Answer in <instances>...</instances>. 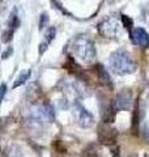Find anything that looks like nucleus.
Wrapping results in <instances>:
<instances>
[{
    "instance_id": "obj_5",
    "label": "nucleus",
    "mask_w": 149,
    "mask_h": 157,
    "mask_svg": "<svg viewBox=\"0 0 149 157\" xmlns=\"http://www.w3.org/2000/svg\"><path fill=\"white\" fill-rule=\"evenodd\" d=\"M132 105V94L128 89H123L117 94L115 100H114V106H115L117 111L120 110H128Z\"/></svg>"
},
{
    "instance_id": "obj_10",
    "label": "nucleus",
    "mask_w": 149,
    "mask_h": 157,
    "mask_svg": "<svg viewBox=\"0 0 149 157\" xmlns=\"http://www.w3.org/2000/svg\"><path fill=\"white\" fill-rule=\"evenodd\" d=\"M96 73H97L98 80L101 81L103 85H111L110 75L107 73V71L105 70V67H103L102 64H97L96 66Z\"/></svg>"
},
{
    "instance_id": "obj_1",
    "label": "nucleus",
    "mask_w": 149,
    "mask_h": 157,
    "mask_svg": "<svg viewBox=\"0 0 149 157\" xmlns=\"http://www.w3.org/2000/svg\"><path fill=\"white\" fill-rule=\"evenodd\" d=\"M109 64H110V68L114 73L120 76L130 75L136 70V64L133 62L131 54L123 50V48H119V50L111 54L110 59H109Z\"/></svg>"
},
{
    "instance_id": "obj_14",
    "label": "nucleus",
    "mask_w": 149,
    "mask_h": 157,
    "mask_svg": "<svg viewBox=\"0 0 149 157\" xmlns=\"http://www.w3.org/2000/svg\"><path fill=\"white\" fill-rule=\"evenodd\" d=\"M82 157H98L97 149L94 148V145L86 147V148L84 149V152H82Z\"/></svg>"
},
{
    "instance_id": "obj_3",
    "label": "nucleus",
    "mask_w": 149,
    "mask_h": 157,
    "mask_svg": "<svg viewBox=\"0 0 149 157\" xmlns=\"http://www.w3.org/2000/svg\"><path fill=\"white\" fill-rule=\"evenodd\" d=\"M98 32L105 38H118L122 32V24L114 16L106 17L98 24Z\"/></svg>"
},
{
    "instance_id": "obj_8",
    "label": "nucleus",
    "mask_w": 149,
    "mask_h": 157,
    "mask_svg": "<svg viewBox=\"0 0 149 157\" xmlns=\"http://www.w3.org/2000/svg\"><path fill=\"white\" fill-rule=\"evenodd\" d=\"M77 122L81 127H90L93 124V115L82 106H77Z\"/></svg>"
},
{
    "instance_id": "obj_9",
    "label": "nucleus",
    "mask_w": 149,
    "mask_h": 157,
    "mask_svg": "<svg viewBox=\"0 0 149 157\" xmlns=\"http://www.w3.org/2000/svg\"><path fill=\"white\" fill-rule=\"evenodd\" d=\"M115 106L111 102L106 106H103V109L101 110V115H102V119L105 123H113L114 119H115Z\"/></svg>"
},
{
    "instance_id": "obj_16",
    "label": "nucleus",
    "mask_w": 149,
    "mask_h": 157,
    "mask_svg": "<svg viewBox=\"0 0 149 157\" xmlns=\"http://www.w3.org/2000/svg\"><path fill=\"white\" fill-rule=\"evenodd\" d=\"M13 34H14V30H13V29H8V30H6V32H4V34H3V38H2V41H3L4 43H7V42H9V41H12V37H13Z\"/></svg>"
},
{
    "instance_id": "obj_13",
    "label": "nucleus",
    "mask_w": 149,
    "mask_h": 157,
    "mask_svg": "<svg viewBox=\"0 0 149 157\" xmlns=\"http://www.w3.org/2000/svg\"><path fill=\"white\" fill-rule=\"evenodd\" d=\"M20 25V21H18V17H17V13H16V9H13L12 13H11V18H9V29H16Z\"/></svg>"
},
{
    "instance_id": "obj_11",
    "label": "nucleus",
    "mask_w": 149,
    "mask_h": 157,
    "mask_svg": "<svg viewBox=\"0 0 149 157\" xmlns=\"http://www.w3.org/2000/svg\"><path fill=\"white\" fill-rule=\"evenodd\" d=\"M30 75H32V71H30V70L24 71L22 73H20V76H18L16 80H14V82H13V89H14V88L21 86L22 84H25V82L28 81V78L30 77Z\"/></svg>"
},
{
    "instance_id": "obj_7",
    "label": "nucleus",
    "mask_w": 149,
    "mask_h": 157,
    "mask_svg": "<svg viewBox=\"0 0 149 157\" xmlns=\"http://www.w3.org/2000/svg\"><path fill=\"white\" fill-rule=\"evenodd\" d=\"M34 118L37 121H41V122H51L54 121V110L50 105H42L37 107V110H34Z\"/></svg>"
},
{
    "instance_id": "obj_18",
    "label": "nucleus",
    "mask_w": 149,
    "mask_h": 157,
    "mask_svg": "<svg viewBox=\"0 0 149 157\" xmlns=\"http://www.w3.org/2000/svg\"><path fill=\"white\" fill-rule=\"evenodd\" d=\"M47 47H48V43L43 41V42L41 43V45H39V55H42V54L47 50Z\"/></svg>"
},
{
    "instance_id": "obj_6",
    "label": "nucleus",
    "mask_w": 149,
    "mask_h": 157,
    "mask_svg": "<svg viewBox=\"0 0 149 157\" xmlns=\"http://www.w3.org/2000/svg\"><path fill=\"white\" fill-rule=\"evenodd\" d=\"M131 41L137 46L148 47L149 46V34L143 28H135L131 33Z\"/></svg>"
},
{
    "instance_id": "obj_19",
    "label": "nucleus",
    "mask_w": 149,
    "mask_h": 157,
    "mask_svg": "<svg viewBox=\"0 0 149 157\" xmlns=\"http://www.w3.org/2000/svg\"><path fill=\"white\" fill-rule=\"evenodd\" d=\"M12 52H13V48H12V47H8L7 50L3 52V55H2V56H3V59H8L9 56L12 55Z\"/></svg>"
},
{
    "instance_id": "obj_4",
    "label": "nucleus",
    "mask_w": 149,
    "mask_h": 157,
    "mask_svg": "<svg viewBox=\"0 0 149 157\" xmlns=\"http://www.w3.org/2000/svg\"><path fill=\"white\" fill-rule=\"evenodd\" d=\"M97 135H98V141L103 145H114L118 139V131L114 127L109 126V123L99 126Z\"/></svg>"
},
{
    "instance_id": "obj_12",
    "label": "nucleus",
    "mask_w": 149,
    "mask_h": 157,
    "mask_svg": "<svg viewBox=\"0 0 149 157\" xmlns=\"http://www.w3.org/2000/svg\"><path fill=\"white\" fill-rule=\"evenodd\" d=\"M55 36H56V29L54 28V26H51V28H48L47 30H46V34H44V39H43V41L47 42L48 45H50V43L54 41Z\"/></svg>"
},
{
    "instance_id": "obj_17",
    "label": "nucleus",
    "mask_w": 149,
    "mask_h": 157,
    "mask_svg": "<svg viewBox=\"0 0 149 157\" xmlns=\"http://www.w3.org/2000/svg\"><path fill=\"white\" fill-rule=\"evenodd\" d=\"M6 94H7V84H0V104L3 102Z\"/></svg>"
},
{
    "instance_id": "obj_2",
    "label": "nucleus",
    "mask_w": 149,
    "mask_h": 157,
    "mask_svg": "<svg viewBox=\"0 0 149 157\" xmlns=\"http://www.w3.org/2000/svg\"><path fill=\"white\" fill-rule=\"evenodd\" d=\"M69 50L78 60L84 63H92L96 58V48L94 43L85 36H78L72 39Z\"/></svg>"
},
{
    "instance_id": "obj_21",
    "label": "nucleus",
    "mask_w": 149,
    "mask_h": 157,
    "mask_svg": "<svg viewBox=\"0 0 149 157\" xmlns=\"http://www.w3.org/2000/svg\"><path fill=\"white\" fill-rule=\"evenodd\" d=\"M111 156L119 157V149H118V148H113V149H111Z\"/></svg>"
},
{
    "instance_id": "obj_15",
    "label": "nucleus",
    "mask_w": 149,
    "mask_h": 157,
    "mask_svg": "<svg viewBox=\"0 0 149 157\" xmlns=\"http://www.w3.org/2000/svg\"><path fill=\"white\" fill-rule=\"evenodd\" d=\"M47 24H48V16H47V13H42L41 14V18H39V30H43V29L47 26Z\"/></svg>"
},
{
    "instance_id": "obj_20",
    "label": "nucleus",
    "mask_w": 149,
    "mask_h": 157,
    "mask_svg": "<svg viewBox=\"0 0 149 157\" xmlns=\"http://www.w3.org/2000/svg\"><path fill=\"white\" fill-rule=\"evenodd\" d=\"M122 20H123V26H126V28H131L132 22H131V20L128 18L127 16H123V17H122Z\"/></svg>"
}]
</instances>
